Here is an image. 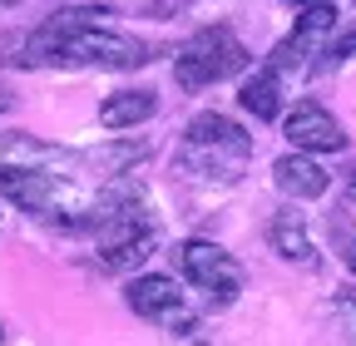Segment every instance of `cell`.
Returning a JSON list of instances; mask_svg holds the SVG:
<instances>
[{
    "label": "cell",
    "instance_id": "cell-1",
    "mask_svg": "<svg viewBox=\"0 0 356 346\" xmlns=\"http://www.w3.org/2000/svg\"><path fill=\"white\" fill-rule=\"evenodd\" d=\"M104 6L95 10H65L44 25L35 40H30V55L25 60H60V65H109V69H139L149 65V45L134 40L124 30H109L104 25Z\"/></svg>",
    "mask_w": 356,
    "mask_h": 346
},
{
    "label": "cell",
    "instance_id": "cell-2",
    "mask_svg": "<svg viewBox=\"0 0 356 346\" xmlns=\"http://www.w3.org/2000/svg\"><path fill=\"white\" fill-rule=\"evenodd\" d=\"M252 144L228 114H198L184 129V168L208 173V179H238V168L248 163Z\"/></svg>",
    "mask_w": 356,
    "mask_h": 346
},
{
    "label": "cell",
    "instance_id": "cell-3",
    "mask_svg": "<svg viewBox=\"0 0 356 346\" xmlns=\"http://www.w3.org/2000/svg\"><path fill=\"white\" fill-rule=\"evenodd\" d=\"M248 65V45L228 30V25H203L173 60V79L184 90H208V84L228 79Z\"/></svg>",
    "mask_w": 356,
    "mask_h": 346
},
{
    "label": "cell",
    "instance_id": "cell-4",
    "mask_svg": "<svg viewBox=\"0 0 356 346\" xmlns=\"http://www.w3.org/2000/svg\"><path fill=\"white\" fill-rule=\"evenodd\" d=\"M178 267H184V277L208 292L213 302H233L243 292V267H238V257L228 247H218L208 238H188L184 247H178Z\"/></svg>",
    "mask_w": 356,
    "mask_h": 346
},
{
    "label": "cell",
    "instance_id": "cell-5",
    "mask_svg": "<svg viewBox=\"0 0 356 346\" xmlns=\"http://www.w3.org/2000/svg\"><path fill=\"white\" fill-rule=\"evenodd\" d=\"M0 198H10L25 213H40V218H60V213L74 208V193L60 173L20 168V163H0Z\"/></svg>",
    "mask_w": 356,
    "mask_h": 346
},
{
    "label": "cell",
    "instance_id": "cell-6",
    "mask_svg": "<svg viewBox=\"0 0 356 346\" xmlns=\"http://www.w3.org/2000/svg\"><path fill=\"white\" fill-rule=\"evenodd\" d=\"M124 297H129V307L139 312L144 322H159V327H168V331H188V327H193L188 297L178 292V282H173V277H163V272H144V277H134Z\"/></svg>",
    "mask_w": 356,
    "mask_h": 346
},
{
    "label": "cell",
    "instance_id": "cell-7",
    "mask_svg": "<svg viewBox=\"0 0 356 346\" xmlns=\"http://www.w3.org/2000/svg\"><path fill=\"white\" fill-rule=\"evenodd\" d=\"M282 134L297 154H341L346 149V129L337 124L332 109H322L317 99H302L287 119H282Z\"/></svg>",
    "mask_w": 356,
    "mask_h": 346
},
{
    "label": "cell",
    "instance_id": "cell-8",
    "mask_svg": "<svg viewBox=\"0 0 356 346\" xmlns=\"http://www.w3.org/2000/svg\"><path fill=\"white\" fill-rule=\"evenodd\" d=\"M154 247H159V233L144 223V218H114L109 223V233H104V242H99V263L109 267V272H134L139 263H149L154 257Z\"/></svg>",
    "mask_w": 356,
    "mask_h": 346
},
{
    "label": "cell",
    "instance_id": "cell-9",
    "mask_svg": "<svg viewBox=\"0 0 356 346\" xmlns=\"http://www.w3.org/2000/svg\"><path fill=\"white\" fill-rule=\"evenodd\" d=\"M273 183L287 193V198H322L327 188H332V173L312 158V154H282L277 163H273Z\"/></svg>",
    "mask_w": 356,
    "mask_h": 346
},
{
    "label": "cell",
    "instance_id": "cell-10",
    "mask_svg": "<svg viewBox=\"0 0 356 346\" xmlns=\"http://www.w3.org/2000/svg\"><path fill=\"white\" fill-rule=\"evenodd\" d=\"M238 99H243V109H248L252 119H277V114H282V74H277L273 65L257 69V74H248L243 90H238Z\"/></svg>",
    "mask_w": 356,
    "mask_h": 346
},
{
    "label": "cell",
    "instance_id": "cell-11",
    "mask_svg": "<svg viewBox=\"0 0 356 346\" xmlns=\"http://www.w3.org/2000/svg\"><path fill=\"white\" fill-rule=\"evenodd\" d=\"M154 109H159L154 90H119V94H109L99 104V124L104 129H134V124H144Z\"/></svg>",
    "mask_w": 356,
    "mask_h": 346
},
{
    "label": "cell",
    "instance_id": "cell-12",
    "mask_svg": "<svg viewBox=\"0 0 356 346\" xmlns=\"http://www.w3.org/2000/svg\"><path fill=\"white\" fill-rule=\"evenodd\" d=\"M267 238H273V247L287 257V263H302V267H312L317 263V247H312V238H307V228L292 218V213H282V218H273V228H267Z\"/></svg>",
    "mask_w": 356,
    "mask_h": 346
},
{
    "label": "cell",
    "instance_id": "cell-13",
    "mask_svg": "<svg viewBox=\"0 0 356 346\" xmlns=\"http://www.w3.org/2000/svg\"><path fill=\"white\" fill-rule=\"evenodd\" d=\"M337 312H341V317H346V327H351V331H356V287H351V292H341V297H337Z\"/></svg>",
    "mask_w": 356,
    "mask_h": 346
},
{
    "label": "cell",
    "instance_id": "cell-14",
    "mask_svg": "<svg viewBox=\"0 0 356 346\" xmlns=\"http://www.w3.org/2000/svg\"><path fill=\"white\" fill-rule=\"evenodd\" d=\"M346 263H351V272H356V242H351V247H346Z\"/></svg>",
    "mask_w": 356,
    "mask_h": 346
},
{
    "label": "cell",
    "instance_id": "cell-15",
    "mask_svg": "<svg viewBox=\"0 0 356 346\" xmlns=\"http://www.w3.org/2000/svg\"><path fill=\"white\" fill-rule=\"evenodd\" d=\"M297 6H332V0H297Z\"/></svg>",
    "mask_w": 356,
    "mask_h": 346
},
{
    "label": "cell",
    "instance_id": "cell-16",
    "mask_svg": "<svg viewBox=\"0 0 356 346\" xmlns=\"http://www.w3.org/2000/svg\"><path fill=\"white\" fill-rule=\"evenodd\" d=\"M0 109H10V94H6V90H0Z\"/></svg>",
    "mask_w": 356,
    "mask_h": 346
},
{
    "label": "cell",
    "instance_id": "cell-17",
    "mask_svg": "<svg viewBox=\"0 0 356 346\" xmlns=\"http://www.w3.org/2000/svg\"><path fill=\"white\" fill-rule=\"evenodd\" d=\"M346 198H351V203H356V179H351V188H346Z\"/></svg>",
    "mask_w": 356,
    "mask_h": 346
},
{
    "label": "cell",
    "instance_id": "cell-18",
    "mask_svg": "<svg viewBox=\"0 0 356 346\" xmlns=\"http://www.w3.org/2000/svg\"><path fill=\"white\" fill-rule=\"evenodd\" d=\"M0 346H6V327H0Z\"/></svg>",
    "mask_w": 356,
    "mask_h": 346
}]
</instances>
